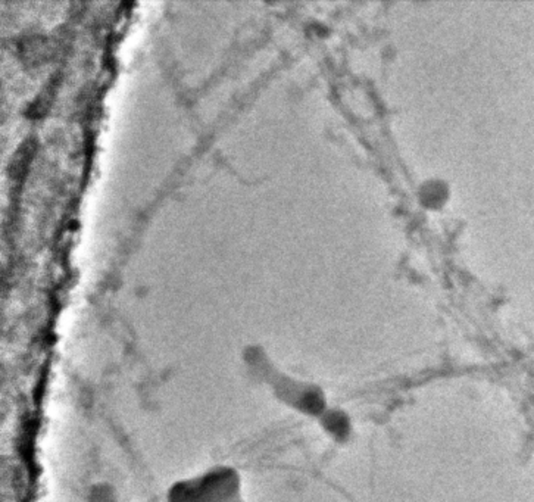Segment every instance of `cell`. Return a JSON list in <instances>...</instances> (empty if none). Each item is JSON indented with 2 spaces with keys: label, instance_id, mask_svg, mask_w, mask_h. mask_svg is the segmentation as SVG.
<instances>
[{
  "label": "cell",
  "instance_id": "6da1fadb",
  "mask_svg": "<svg viewBox=\"0 0 534 502\" xmlns=\"http://www.w3.org/2000/svg\"><path fill=\"white\" fill-rule=\"evenodd\" d=\"M420 198L425 206L437 208L448 199V187L439 180H430L423 184L420 190Z\"/></svg>",
  "mask_w": 534,
  "mask_h": 502
}]
</instances>
